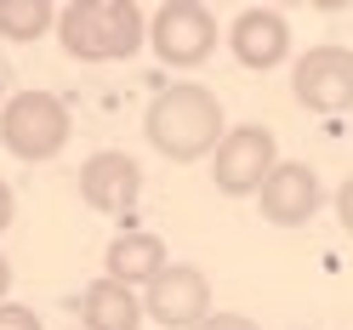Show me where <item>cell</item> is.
<instances>
[{
    "mask_svg": "<svg viewBox=\"0 0 353 330\" xmlns=\"http://www.w3.org/2000/svg\"><path fill=\"white\" fill-rule=\"evenodd\" d=\"M171 268V251H165V239L160 234H148V228H125L108 239V251H103V279H114L125 285V291H137L143 296V285H154V274H165Z\"/></svg>",
    "mask_w": 353,
    "mask_h": 330,
    "instance_id": "cell-11",
    "label": "cell"
},
{
    "mask_svg": "<svg viewBox=\"0 0 353 330\" xmlns=\"http://www.w3.org/2000/svg\"><path fill=\"white\" fill-rule=\"evenodd\" d=\"M46 29H57V6L52 0H0V40H46Z\"/></svg>",
    "mask_w": 353,
    "mask_h": 330,
    "instance_id": "cell-13",
    "label": "cell"
},
{
    "mask_svg": "<svg viewBox=\"0 0 353 330\" xmlns=\"http://www.w3.org/2000/svg\"><path fill=\"white\" fill-rule=\"evenodd\" d=\"M143 319L160 330H200L211 319V279L194 262H171L165 274H154V285H143Z\"/></svg>",
    "mask_w": 353,
    "mask_h": 330,
    "instance_id": "cell-7",
    "label": "cell"
},
{
    "mask_svg": "<svg viewBox=\"0 0 353 330\" xmlns=\"http://www.w3.org/2000/svg\"><path fill=\"white\" fill-rule=\"evenodd\" d=\"M200 330H262V324H256L251 313H211Z\"/></svg>",
    "mask_w": 353,
    "mask_h": 330,
    "instance_id": "cell-15",
    "label": "cell"
},
{
    "mask_svg": "<svg viewBox=\"0 0 353 330\" xmlns=\"http://www.w3.org/2000/svg\"><path fill=\"white\" fill-rule=\"evenodd\" d=\"M216 40H223V29H216V12L205 0H165L148 17V46L165 69H200V63H211Z\"/></svg>",
    "mask_w": 353,
    "mask_h": 330,
    "instance_id": "cell-4",
    "label": "cell"
},
{
    "mask_svg": "<svg viewBox=\"0 0 353 330\" xmlns=\"http://www.w3.org/2000/svg\"><path fill=\"white\" fill-rule=\"evenodd\" d=\"M6 291H12V262H6V251H0V302H6Z\"/></svg>",
    "mask_w": 353,
    "mask_h": 330,
    "instance_id": "cell-18",
    "label": "cell"
},
{
    "mask_svg": "<svg viewBox=\"0 0 353 330\" xmlns=\"http://www.w3.org/2000/svg\"><path fill=\"white\" fill-rule=\"evenodd\" d=\"M57 40L74 63H120L148 46V17L137 0H69L57 6Z\"/></svg>",
    "mask_w": 353,
    "mask_h": 330,
    "instance_id": "cell-2",
    "label": "cell"
},
{
    "mask_svg": "<svg viewBox=\"0 0 353 330\" xmlns=\"http://www.w3.org/2000/svg\"><path fill=\"white\" fill-rule=\"evenodd\" d=\"M0 330H40V313L6 296V302H0Z\"/></svg>",
    "mask_w": 353,
    "mask_h": 330,
    "instance_id": "cell-14",
    "label": "cell"
},
{
    "mask_svg": "<svg viewBox=\"0 0 353 330\" xmlns=\"http://www.w3.org/2000/svg\"><path fill=\"white\" fill-rule=\"evenodd\" d=\"M74 330H80V324H74Z\"/></svg>",
    "mask_w": 353,
    "mask_h": 330,
    "instance_id": "cell-20",
    "label": "cell"
},
{
    "mask_svg": "<svg viewBox=\"0 0 353 330\" xmlns=\"http://www.w3.org/2000/svg\"><path fill=\"white\" fill-rule=\"evenodd\" d=\"M143 324V296L114 279H92L80 296V330H137Z\"/></svg>",
    "mask_w": 353,
    "mask_h": 330,
    "instance_id": "cell-12",
    "label": "cell"
},
{
    "mask_svg": "<svg viewBox=\"0 0 353 330\" xmlns=\"http://www.w3.org/2000/svg\"><path fill=\"white\" fill-rule=\"evenodd\" d=\"M330 205H336V223H342V228L353 234V177H347V183L336 188V200H330Z\"/></svg>",
    "mask_w": 353,
    "mask_h": 330,
    "instance_id": "cell-16",
    "label": "cell"
},
{
    "mask_svg": "<svg viewBox=\"0 0 353 330\" xmlns=\"http://www.w3.org/2000/svg\"><path fill=\"white\" fill-rule=\"evenodd\" d=\"M274 165H279V143H274V131L268 125H228V137L216 143L211 154V183L216 194H228V200H256V188L274 177Z\"/></svg>",
    "mask_w": 353,
    "mask_h": 330,
    "instance_id": "cell-5",
    "label": "cell"
},
{
    "mask_svg": "<svg viewBox=\"0 0 353 330\" xmlns=\"http://www.w3.org/2000/svg\"><path fill=\"white\" fill-rule=\"evenodd\" d=\"M291 92L307 114H347L353 108V46H307L291 63Z\"/></svg>",
    "mask_w": 353,
    "mask_h": 330,
    "instance_id": "cell-6",
    "label": "cell"
},
{
    "mask_svg": "<svg viewBox=\"0 0 353 330\" xmlns=\"http://www.w3.org/2000/svg\"><path fill=\"white\" fill-rule=\"evenodd\" d=\"M74 137V114L57 92H40V85H23L0 103V148L23 165L57 160Z\"/></svg>",
    "mask_w": 353,
    "mask_h": 330,
    "instance_id": "cell-3",
    "label": "cell"
},
{
    "mask_svg": "<svg viewBox=\"0 0 353 330\" xmlns=\"http://www.w3.org/2000/svg\"><path fill=\"white\" fill-rule=\"evenodd\" d=\"M143 137H148L154 154H165L176 165L211 160L216 143L228 137L223 97H216L211 85H165V92L148 103V114H143Z\"/></svg>",
    "mask_w": 353,
    "mask_h": 330,
    "instance_id": "cell-1",
    "label": "cell"
},
{
    "mask_svg": "<svg viewBox=\"0 0 353 330\" xmlns=\"http://www.w3.org/2000/svg\"><path fill=\"white\" fill-rule=\"evenodd\" d=\"M228 52H234L239 69H251V74L279 69V63L291 57V17L274 12V6H245V12H234V23H228Z\"/></svg>",
    "mask_w": 353,
    "mask_h": 330,
    "instance_id": "cell-8",
    "label": "cell"
},
{
    "mask_svg": "<svg viewBox=\"0 0 353 330\" xmlns=\"http://www.w3.org/2000/svg\"><path fill=\"white\" fill-rule=\"evenodd\" d=\"M12 97V74H6V63H0V103Z\"/></svg>",
    "mask_w": 353,
    "mask_h": 330,
    "instance_id": "cell-19",
    "label": "cell"
},
{
    "mask_svg": "<svg viewBox=\"0 0 353 330\" xmlns=\"http://www.w3.org/2000/svg\"><path fill=\"white\" fill-rule=\"evenodd\" d=\"M12 216H17V194H12V183L0 177V234L12 228Z\"/></svg>",
    "mask_w": 353,
    "mask_h": 330,
    "instance_id": "cell-17",
    "label": "cell"
},
{
    "mask_svg": "<svg viewBox=\"0 0 353 330\" xmlns=\"http://www.w3.org/2000/svg\"><path fill=\"white\" fill-rule=\"evenodd\" d=\"M319 205H325V188L314 177V165H302V160H279L274 177L256 188V211H262V223H274V228L314 223Z\"/></svg>",
    "mask_w": 353,
    "mask_h": 330,
    "instance_id": "cell-9",
    "label": "cell"
},
{
    "mask_svg": "<svg viewBox=\"0 0 353 330\" xmlns=\"http://www.w3.org/2000/svg\"><path fill=\"white\" fill-rule=\"evenodd\" d=\"M80 200L103 216H131L143 200V165L120 148H103L80 165Z\"/></svg>",
    "mask_w": 353,
    "mask_h": 330,
    "instance_id": "cell-10",
    "label": "cell"
}]
</instances>
